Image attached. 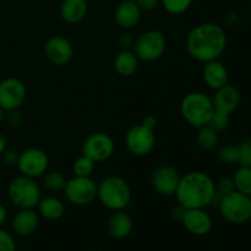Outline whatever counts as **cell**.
I'll list each match as a JSON object with an SVG mask.
<instances>
[{
	"mask_svg": "<svg viewBox=\"0 0 251 251\" xmlns=\"http://www.w3.org/2000/svg\"><path fill=\"white\" fill-rule=\"evenodd\" d=\"M240 166L251 167V139H245L238 145Z\"/></svg>",
	"mask_w": 251,
	"mask_h": 251,
	"instance_id": "cell-31",
	"label": "cell"
},
{
	"mask_svg": "<svg viewBox=\"0 0 251 251\" xmlns=\"http://www.w3.org/2000/svg\"><path fill=\"white\" fill-rule=\"evenodd\" d=\"M7 113H9V117H7L9 124L14 127H19L22 124V122H24V118H22V114L19 112V109L11 110V112Z\"/></svg>",
	"mask_w": 251,
	"mask_h": 251,
	"instance_id": "cell-37",
	"label": "cell"
},
{
	"mask_svg": "<svg viewBox=\"0 0 251 251\" xmlns=\"http://www.w3.org/2000/svg\"><path fill=\"white\" fill-rule=\"evenodd\" d=\"M180 181V174L174 167L162 164L157 167L151 176L152 188L162 196H172L176 194Z\"/></svg>",
	"mask_w": 251,
	"mask_h": 251,
	"instance_id": "cell-13",
	"label": "cell"
},
{
	"mask_svg": "<svg viewBox=\"0 0 251 251\" xmlns=\"http://www.w3.org/2000/svg\"><path fill=\"white\" fill-rule=\"evenodd\" d=\"M87 11V0H63V2H61L60 16L66 24H78L85 19Z\"/></svg>",
	"mask_w": 251,
	"mask_h": 251,
	"instance_id": "cell-21",
	"label": "cell"
},
{
	"mask_svg": "<svg viewBox=\"0 0 251 251\" xmlns=\"http://www.w3.org/2000/svg\"><path fill=\"white\" fill-rule=\"evenodd\" d=\"M27 97L25 83L17 77H6L0 81V108L5 112L16 110Z\"/></svg>",
	"mask_w": 251,
	"mask_h": 251,
	"instance_id": "cell-12",
	"label": "cell"
},
{
	"mask_svg": "<svg viewBox=\"0 0 251 251\" xmlns=\"http://www.w3.org/2000/svg\"><path fill=\"white\" fill-rule=\"evenodd\" d=\"M167 47L166 37L157 29H149L135 39L134 53L139 60L152 63L161 58Z\"/></svg>",
	"mask_w": 251,
	"mask_h": 251,
	"instance_id": "cell-7",
	"label": "cell"
},
{
	"mask_svg": "<svg viewBox=\"0 0 251 251\" xmlns=\"http://www.w3.org/2000/svg\"><path fill=\"white\" fill-rule=\"evenodd\" d=\"M235 190L251 196V167L240 166L233 176Z\"/></svg>",
	"mask_w": 251,
	"mask_h": 251,
	"instance_id": "cell-25",
	"label": "cell"
},
{
	"mask_svg": "<svg viewBox=\"0 0 251 251\" xmlns=\"http://www.w3.org/2000/svg\"><path fill=\"white\" fill-rule=\"evenodd\" d=\"M174 195L184 210L206 208L216 199V183L207 173L189 172L180 176Z\"/></svg>",
	"mask_w": 251,
	"mask_h": 251,
	"instance_id": "cell-2",
	"label": "cell"
},
{
	"mask_svg": "<svg viewBox=\"0 0 251 251\" xmlns=\"http://www.w3.org/2000/svg\"><path fill=\"white\" fill-rule=\"evenodd\" d=\"M202 77L206 86L211 90L216 91L227 85L228 80H229V73H228V69L226 68L225 64L221 63L217 59V60L205 63L202 70Z\"/></svg>",
	"mask_w": 251,
	"mask_h": 251,
	"instance_id": "cell-19",
	"label": "cell"
},
{
	"mask_svg": "<svg viewBox=\"0 0 251 251\" xmlns=\"http://www.w3.org/2000/svg\"><path fill=\"white\" fill-rule=\"evenodd\" d=\"M215 110L212 98L203 92L188 93L180 102L181 117L196 129L208 125Z\"/></svg>",
	"mask_w": 251,
	"mask_h": 251,
	"instance_id": "cell-4",
	"label": "cell"
},
{
	"mask_svg": "<svg viewBox=\"0 0 251 251\" xmlns=\"http://www.w3.org/2000/svg\"><path fill=\"white\" fill-rule=\"evenodd\" d=\"M229 123H230V114L220 112V110H215V113H213L208 125H210L213 130L220 132L227 129V127L229 126Z\"/></svg>",
	"mask_w": 251,
	"mask_h": 251,
	"instance_id": "cell-30",
	"label": "cell"
},
{
	"mask_svg": "<svg viewBox=\"0 0 251 251\" xmlns=\"http://www.w3.org/2000/svg\"><path fill=\"white\" fill-rule=\"evenodd\" d=\"M181 222L189 233L198 237L208 234L212 229V218L205 211V208H190L184 210Z\"/></svg>",
	"mask_w": 251,
	"mask_h": 251,
	"instance_id": "cell-15",
	"label": "cell"
},
{
	"mask_svg": "<svg viewBox=\"0 0 251 251\" xmlns=\"http://www.w3.org/2000/svg\"><path fill=\"white\" fill-rule=\"evenodd\" d=\"M38 212L44 220L47 221H58L65 213V206L63 201L56 196H47V198L41 199L38 203Z\"/></svg>",
	"mask_w": 251,
	"mask_h": 251,
	"instance_id": "cell-22",
	"label": "cell"
},
{
	"mask_svg": "<svg viewBox=\"0 0 251 251\" xmlns=\"http://www.w3.org/2000/svg\"><path fill=\"white\" fill-rule=\"evenodd\" d=\"M7 195L17 208H34L42 199L41 188L36 180L25 176H17L10 181Z\"/></svg>",
	"mask_w": 251,
	"mask_h": 251,
	"instance_id": "cell-5",
	"label": "cell"
},
{
	"mask_svg": "<svg viewBox=\"0 0 251 251\" xmlns=\"http://www.w3.org/2000/svg\"><path fill=\"white\" fill-rule=\"evenodd\" d=\"M142 11L135 0H122L114 11V20L118 26L125 31H130L139 25Z\"/></svg>",
	"mask_w": 251,
	"mask_h": 251,
	"instance_id": "cell-16",
	"label": "cell"
},
{
	"mask_svg": "<svg viewBox=\"0 0 251 251\" xmlns=\"http://www.w3.org/2000/svg\"><path fill=\"white\" fill-rule=\"evenodd\" d=\"M199 147L203 151H213L220 145V136L216 130H213L210 125L199 127L198 136H196Z\"/></svg>",
	"mask_w": 251,
	"mask_h": 251,
	"instance_id": "cell-24",
	"label": "cell"
},
{
	"mask_svg": "<svg viewBox=\"0 0 251 251\" xmlns=\"http://www.w3.org/2000/svg\"><path fill=\"white\" fill-rule=\"evenodd\" d=\"M39 226V215L33 208H20L12 218V230L20 237H29Z\"/></svg>",
	"mask_w": 251,
	"mask_h": 251,
	"instance_id": "cell-18",
	"label": "cell"
},
{
	"mask_svg": "<svg viewBox=\"0 0 251 251\" xmlns=\"http://www.w3.org/2000/svg\"><path fill=\"white\" fill-rule=\"evenodd\" d=\"M212 102L216 110L227 113V114H232L239 107L240 93L237 87L227 83L223 87L215 91Z\"/></svg>",
	"mask_w": 251,
	"mask_h": 251,
	"instance_id": "cell-17",
	"label": "cell"
},
{
	"mask_svg": "<svg viewBox=\"0 0 251 251\" xmlns=\"http://www.w3.org/2000/svg\"><path fill=\"white\" fill-rule=\"evenodd\" d=\"M235 191L234 181L232 178H221L218 183H216V194L220 196L228 195Z\"/></svg>",
	"mask_w": 251,
	"mask_h": 251,
	"instance_id": "cell-32",
	"label": "cell"
},
{
	"mask_svg": "<svg viewBox=\"0 0 251 251\" xmlns=\"http://www.w3.org/2000/svg\"><path fill=\"white\" fill-rule=\"evenodd\" d=\"M19 154L20 153H17L15 150L6 149L1 153L2 161H4V163L7 164V166H16L17 161H19Z\"/></svg>",
	"mask_w": 251,
	"mask_h": 251,
	"instance_id": "cell-35",
	"label": "cell"
},
{
	"mask_svg": "<svg viewBox=\"0 0 251 251\" xmlns=\"http://www.w3.org/2000/svg\"><path fill=\"white\" fill-rule=\"evenodd\" d=\"M43 49L47 59L56 66L66 65L74 56L73 44L63 36H51L47 39Z\"/></svg>",
	"mask_w": 251,
	"mask_h": 251,
	"instance_id": "cell-14",
	"label": "cell"
},
{
	"mask_svg": "<svg viewBox=\"0 0 251 251\" xmlns=\"http://www.w3.org/2000/svg\"><path fill=\"white\" fill-rule=\"evenodd\" d=\"M218 208L227 222L232 225H244L251 220V196L233 191L221 196Z\"/></svg>",
	"mask_w": 251,
	"mask_h": 251,
	"instance_id": "cell-6",
	"label": "cell"
},
{
	"mask_svg": "<svg viewBox=\"0 0 251 251\" xmlns=\"http://www.w3.org/2000/svg\"><path fill=\"white\" fill-rule=\"evenodd\" d=\"M135 2H136L137 6L140 7L141 11L150 12L153 11L154 9H157V6L159 5L161 0H135Z\"/></svg>",
	"mask_w": 251,
	"mask_h": 251,
	"instance_id": "cell-36",
	"label": "cell"
},
{
	"mask_svg": "<svg viewBox=\"0 0 251 251\" xmlns=\"http://www.w3.org/2000/svg\"><path fill=\"white\" fill-rule=\"evenodd\" d=\"M97 199L108 210H125L131 201V188L120 176H105L97 184Z\"/></svg>",
	"mask_w": 251,
	"mask_h": 251,
	"instance_id": "cell-3",
	"label": "cell"
},
{
	"mask_svg": "<svg viewBox=\"0 0 251 251\" xmlns=\"http://www.w3.org/2000/svg\"><path fill=\"white\" fill-rule=\"evenodd\" d=\"M156 144L153 130L142 124L134 125L125 135V146L127 151L135 157H145L151 153Z\"/></svg>",
	"mask_w": 251,
	"mask_h": 251,
	"instance_id": "cell-9",
	"label": "cell"
},
{
	"mask_svg": "<svg viewBox=\"0 0 251 251\" xmlns=\"http://www.w3.org/2000/svg\"><path fill=\"white\" fill-rule=\"evenodd\" d=\"M114 151V140L105 132H93L86 137L82 144V154L92 159L95 163L109 159Z\"/></svg>",
	"mask_w": 251,
	"mask_h": 251,
	"instance_id": "cell-11",
	"label": "cell"
},
{
	"mask_svg": "<svg viewBox=\"0 0 251 251\" xmlns=\"http://www.w3.org/2000/svg\"><path fill=\"white\" fill-rule=\"evenodd\" d=\"M118 44L122 48V50H132L135 44V38L132 34L127 33V32H124L119 36V39H118Z\"/></svg>",
	"mask_w": 251,
	"mask_h": 251,
	"instance_id": "cell-34",
	"label": "cell"
},
{
	"mask_svg": "<svg viewBox=\"0 0 251 251\" xmlns=\"http://www.w3.org/2000/svg\"><path fill=\"white\" fill-rule=\"evenodd\" d=\"M0 251H16V243L12 235L0 228Z\"/></svg>",
	"mask_w": 251,
	"mask_h": 251,
	"instance_id": "cell-33",
	"label": "cell"
},
{
	"mask_svg": "<svg viewBox=\"0 0 251 251\" xmlns=\"http://www.w3.org/2000/svg\"><path fill=\"white\" fill-rule=\"evenodd\" d=\"M96 163L91 158L86 156H81L74 162L73 172L76 176H91L95 172Z\"/></svg>",
	"mask_w": 251,
	"mask_h": 251,
	"instance_id": "cell-28",
	"label": "cell"
},
{
	"mask_svg": "<svg viewBox=\"0 0 251 251\" xmlns=\"http://www.w3.org/2000/svg\"><path fill=\"white\" fill-rule=\"evenodd\" d=\"M6 150V139H5L4 135L0 132V154Z\"/></svg>",
	"mask_w": 251,
	"mask_h": 251,
	"instance_id": "cell-40",
	"label": "cell"
},
{
	"mask_svg": "<svg viewBox=\"0 0 251 251\" xmlns=\"http://www.w3.org/2000/svg\"><path fill=\"white\" fill-rule=\"evenodd\" d=\"M17 168L20 173L28 178L36 179L43 176L49 168V157L43 150L31 147L19 154Z\"/></svg>",
	"mask_w": 251,
	"mask_h": 251,
	"instance_id": "cell-10",
	"label": "cell"
},
{
	"mask_svg": "<svg viewBox=\"0 0 251 251\" xmlns=\"http://www.w3.org/2000/svg\"><path fill=\"white\" fill-rule=\"evenodd\" d=\"M66 178L61 172L47 171L43 174V186L50 193H60L64 191L66 185Z\"/></svg>",
	"mask_w": 251,
	"mask_h": 251,
	"instance_id": "cell-26",
	"label": "cell"
},
{
	"mask_svg": "<svg viewBox=\"0 0 251 251\" xmlns=\"http://www.w3.org/2000/svg\"><path fill=\"white\" fill-rule=\"evenodd\" d=\"M194 0H161L163 9L171 15H181L190 9Z\"/></svg>",
	"mask_w": 251,
	"mask_h": 251,
	"instance_id": "cell-29",
	"label": "cell"
},
{
	"mask_svg": "<svg viewBox=\"0 0 251 251\" xmlns=\"http://www.w3.org/2000/svg\"><path fill=\"white\" fill-rule=\"evenodd\" d=\"M107 229L110 237L114 239H125L131 234L134 229V222L124 210L113 211L108 218Z\"/></svg>",
	"mask_w": 251,
	"mask_h": 251,
	"instance_id": "cell-20",
	"label": "cell"
},
{
	"mask_svg": "<svg viewBox=\"0 0 251 251\" xmlns=\"http://www.w3.org/2000/svg\"><path fill=\"white\" fill-rule=\"evenodd\" d=\"M139 58L134 53V50L119 51L114 59L115 73L124 77L134 75L139 68Z\"/></svg>",
	"mask_w": 251,
	"mask_h": 251,
	"instance_id": "cell-23",
	"label": "cell"
},
{
	"mask_svg": "<svg viewBox=\"0 0 251 251\" xmlns=\"http://www.w3.org/2000/svg\"><path fill=\"white\" fill-rule=\"evenodd\" d=\"M4 118H5V110L0 108V123H1L2 120H4Z\"/></svg>",
	"mask_w": 251,
	"mask_h": 251,
	"instance_id": "cell-41",
	"label": "cell"
},
{
	"mask_svg": "<svg viewBox=\"0 0 251 251\" xmlns=\"http://www.w3.org/2000/svg\"><path fill=\"white\" fill-rule=\"evenodd\" d=\"M141 124L144 125V126L149 127V129L154 130L156 129L157 124H158V122H157V118L153 117V115H147V117H145L144 119H142Z\"/></svg>",
	"mask_w": 251,
	"mask_h": 251,
	"instance_id": "cell-38",
	"label": "cell"
},
{
	"mask_svg": "<svg viewBox=\"0 0 251 251\" xmlns=\"http://www.w3.org/2000/svg\"><path fill=\"white\" fill-rule=\"evenodd\" d=\"M228 37L220 25L206 22L198 25L186 37L188 53L200 63L217 60L227 48Z\"/></svg>",
	"mask_w": 251,
	"mask_h": 251,
	"instance_id": "cell-1",
	"label": "cell"
},
{
	"mask_svg": "<svg viewBox=\"0 0 251 251\" xmlns=\"http://www.w3.org/2000/svg\"><path fill=\"white\" fill-rule=\"evenodd\" d=\"M66 200L76 206H87L97 199V184L91 176H76L66 181Z\"/></svg>",
	"mask_w": 251,
	"mask_h": 251,
	"instance_id": "cell-8",
	"label": "cell"
},
{
	"mask_svg": "<svg viewBox=\"0 0 251 251\" xmlns=\"http://www.w3.org/2000/svg\"><path fill=\"white\" fill-rule=\"evenodd\" d=\"M217 156L222 163L225 164H235L239 162V151H238V145L225 144L222 146L217 147Z\"/></svg>",
	"mask_w": 251,
	"mask_h": 251,
	"instance_id": "cell-27",
	"label": "cell"
},
{
	"mask_svg": "<svg viewBox=\"0 0 251 251\" xmlns=\"http://www.w3.org/2000/svg\"><path fill=\"white\" fill-rule=\"evenodd\" d=\"M6 220H7V210L2 203H0V228H1V226L6 222Z\"/></svg>",
	"mask_w": 251,
	"mask_h": 251,
	"instance_id": "cell-39",
	"label": "cell"
}]
</instances>
